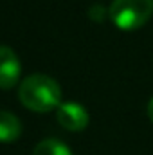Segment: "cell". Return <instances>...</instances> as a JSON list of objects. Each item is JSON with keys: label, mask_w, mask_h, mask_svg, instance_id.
Listing matches in <instances>:
<instances>
[{"label": "cell", "mask_w": 153, "mask_h": 155, "mask_svg": "<svg viewBox=\"0 0 153 155\" xmlns=\"http://www.w3.org/2000/svg\"><path fill=\"white\" fill-rule=\"evenodd\" d=\"M18 97L25 108L45 114L61 105V88L50 76L31 74L20 83Z\"/></svg>", "instance_id": "1"}, {"label": "cell", "mask_w": 153, "mask_h": 155, "mask_svg": "<svg viewBox=\"0 0 153 155\" xmlns=\"http://www.w3.org/2000/svg\"><path fill=\"white\" fill-rule=\"evenodd\" d=\"M108 15L117 29L135 31L151 18L153 0H114Z\"/></svg>", "instance_id": "2"}, {"label": "cell", "mask_w": 153, "mask_h": 155, "mask_svg": "<svg viewBox=\"0 0 153 155\" xmlns=\"http://www.w3.org/2000/svg\"><path fill=\"white\" fill-rule=\"evenodd\" d=\"M56 110L58 123L69 132H81L88 126V112L79 103H61Z\"/></svg>", "instance_id": "3"}, {"label": "cell", "mask_w": 153, "mask_h": 155, "mask_svg": "<svg viewBox=\"0 0 153 155\" xmlns=\"http://www.w3.org/2000/svg\"><path fill=\"white\" fill-rule=\"evenodd\" d=\"M22 65L13 49L0 45V88H11L18 83Z\"/></svg>", "instance_id": "4"}, {"label": "cell", "mask_w": 153, "mask_h": 155, "mask_svg": "<svg viewBox=\"0 0 153 155\" xmlns=\"http://www.w3.org/2000/svg\"><path fill=\"white\" fill-rule=\"evenodd\" d=\"M20 135H22L20 119L11 112L0 110V143H13Z\"/></svg>", "instance_id": "5"}, {"label": "cell", "mask_w": 153, "mask_h": 155, "mask_svg": "<svg viewBox=\"0 0 153 155\" xmlns=\"http://www.w3.org/2000/svg\"><path fill=\"white\" fill-rule=\"evenodd\" d=\"M33 155H72V152L60 139H45L36 144Z\"/></svg>", "instance_id": "6"}, {"label": "cell", "mask_w": 153, "mask_h": 155, "mask_svg": "<svg viewBox=\"0 0 153 155\" xmlns=\"http://www.w3.org/2000/svg\"><path fill=\"white\" fill-rule=\"evenodd\" d=\"M148 117H150V121L153 123V97L150 99V103H148Z\"/></svg>", "instance_id": "7"}]
</instances>
